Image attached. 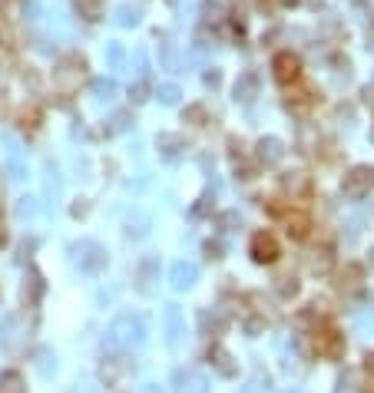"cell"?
Returning a JSON list of instances; mask_svg holds the SVG:
<instances>
[{"label": "cell", "instance_id": "1", "mask_svg": "<svg viewBox=\"0 0 374 393\" xmlns=\"http://www.w3.org/2000/svg\"><path fill=\"white\" fill-rule=\"evenodd\" d=\"M109 344L116 347H143L146 344V324L133 314L116 317L109 324Z\"/></svg>", "mask_w": 374, "mask_h": 393}, {"label": "cell", "instance_id": "2", "mask_svg": "<svg viewBox=\"0 0 374 393\" xmlns=\"http://www.w3.org/2000/svg\"><path fill=\"white\" fill-rule=\"evenodd\" d=\"M70 255H73V265H77L83 275H100V271L106 268V258H109L100 241H80V245L70 248Z\"/></svg>", "mask_w": 374, "mask_h": 393}, {"label": "cell", "instance_id": "3", "mask_svg": "<svg viewBox=\"0 0 374 393\" xmlns=\"http://www.w3.org/2000/svg\"><path fill=\"white\" fill-rule=\"evenodd\" d=\"M23 344H27V324H23L20 314H10L7 321L0 324V347H4L7 354H17Z\"/></svg>", "mask_w": 374, "mask_h": 393}, {"label": "cell", "instance_id": "4", "mask_svg": "<svg viewBox=\"0 0 374 393\" xmlns=\"http://www.w3.org/2000/svg\"><path fill=\"white\" fill-rule=\"evenodd\" d=\"M371 189H374V169L371 165H358V169H351V172L345 175V182H341V192H345L348 199H365Z\"/></svg>", "mask_w": 374, "mask_h": 393}, {"label": "cell", "instance_id": "5", "mask_svg": "<svg viewBox=\"0 0 374 393\" xmlns=\"http://www.w3.org/2000/svg\"><path fill=\"white\" fill-rule=\"evenodd\" d=\"M83 79V60H63L60 70H53V83H57L63 93H73Z\"/></svg>", "mask_w": 374, "mask_h": 393}, {"label": "cell", "instance_id": "6", "mask_svg": "<svg viewBox=\"0 0 374 393\" xmlns=\"http://www.w3.org/2000/svg\"><path fill=\"white\" fill-rule=\"evenodd\" d=\"M315 347L318 354L325 357H341L345 354V337L338 334L335 327H321V331H315Z\"/></svg>", "mask_w": 374, "mask_h": 393}, {"label": "cell", "instance_id": "7", "mask_svg": "<svg viewBox=\"0 0 374 393\" xmlns=\"http://www.w3.org/2000/svg\"><path fill=\"white\" fill-rule=\"evenodd\" d=\"M173 390L176 393H209V380H205L199 370H176Z\"/></svg>", "mask_w": 374, "mask_h": 393}, {"label": "cell", "instance_id": "8", "mask_svg": "<svg viewBox=\"0 0 374 393\" xmlns=\"http://www.w3.org/2000/svg\"><path fill=\"white\" fill-rule=\"evenodd\" d=\"M252 258L259 261V265H272V261L279 258V241L272 238L269 231H259L252 238Z\"/></svg>", "mask_w": 374, "mask_h": 393}, {"label": "cell", "instance_id": "9", "mask_svg": "<svg viewBox=\"0 0 374 393\" xmlns=\"http://www.w3.org/2000/svg\"><path fill=\"white\" fill-rule=\"evenodd\" d=\"M100 374H103L106 387H113V384H119L126 374H133V360H129V357H106Z\"/></svg>", "mask_w": 374, "mask_h": 393}, {"label": "cell", "instance_id": "10", "mask_svg": "<svg viewBox=\"0 0 374 393\" xmlns=\"http://www.w3.org/2000/svg\"><path fill=\"white\" fill-rule=\"evenodd\" d=\"M169 281H173L176 291H186L199 281V268H196L192 261H176L173 268H169Z\"/></svg>", "mask_w": 374, "mask_h": 393}, {"label": "cell", "instance_id": "11", "mask_svg": "<svg viewBox=\"0 0 374 393\" xmlns=\"http://www.w3.org/2000/svg\"><path fill=\"white\" fill-rule=\"evenodd\" d=\"M361 284H365V268L361 265H345L338 271V291L355 294V291H361Z\"/></svg>", "mask_w": 374, "mask_h": 393}, {"label": "cell", "instance_id": "12", "mask_svg": "<svg viewBox=\"0 0 374 393\" xmlns=\"http://www.w3.org/2000/svg\"><path fill=\"white\" fill-rule=\"evenodd\" d=\"M183 311H179V304H169L166 307V341L169 344H179V337H183Z\"/></svg>", "mask_w": 374, "mask_h": 393}, {"label": "cell", "instance_id": "13", "mask_svg": "<svg viewBox=\"0 0 374 393\" xmlns=\"http://www.w3.org/2000/svg\"><path fill=\"white\" fill-rule=\"evenodd\" d=\"M282 185H285V192L292 195V199H305V195L311 192V175H305V172H288L285 179H282Z\"/></svg>", "mask_w": 374, "mask_h": 393}, {"label": "cell", "instance_id": "14", "mask_svg": "<svg viewBox=\"0 0 374 393\" xmlns=\"http://www.w3.org/2000/svg\"><path fill=\"white\" fill-rule=\"evenodd\" d=\"M209 360H212V367H215L222 377H235V374H239V364L232 360V354L225 350V347H212V350H209Z\"/></svg>", "mask_w": 374, "mask_h": 393}, {"label": "cell", "instance_id": "15", "mask_svg": "<svg viewBox=\"0 0 374 393\" xmlns=\"http://www.w3.org/2000/svg\"><path fill=\"white\" fill-rule=\"evenodd\" d=\"M275 77H279L282 83H295L298 79V57L279 53V57H275Z\"/></svg>", "mask_w": 374, "mask_h": 393}, {"label": "cell", "instance_id": "16", "mask_svg": "<svg viewBox=\"0 0 374 393\" xmlns=\"http://www.w3.org/2000/svg\"><path fill=\"white\" fill-rule=\"evenodd\" d=\"M156 145H159V155H163V159H169V162H173V159H179V153H183V139H179V135H169V133L159 135V139H156Z\"/></svg>", "mask_w": 374, "mask_h": 393}, {"label": "cell", "instance_id": "17", "mask_svg": "<svg viewBox=\"0 0 374 393\" xmlns=\"http://www.w3.org/2000/svg\"><path fill=\"white\" fill-rule=\"evenodd\" d=\"M282 155H285V149H282L279 139H262V143H259V159L265 165L282 162Z\"/></svg>", "mask_w": 374, "mask_h": 393}, {"label": "cell", "instance_id": "18", "mask_svg": "<svg viewBox=\"0 0 374 393\" xmlns=\"http://www.w3.org/2000/svg\"><path fill=\"white\" fill-rule=\"evenodd\" d=\"M308 228H311V221L305 215H288L285 218V231L292 238H308Z\"/></svg>", "mask_w": 374, "mask_h": 393}, {"label": "cell", "instance_id": "19", "mask_svg": "<svg viewBox=\"0 0 374 393\" xmlns=\"http://www.w3.org/2000/svg\"><path fill=\"white\" fill-rule=\"evenodd\" d=\"M308 268L315 271V275H325V271L331 268V251H328V248L311 251V258H308Z\"/></svg>", "mask_w": 374, "mask_h": 393}, {"label": "cell", "instance_id": "20", "mask_svg": "<svg viewBox=\"0 0 374 393\" xmlns=\"http://www.w3.org/2000/svg\"><path fill=\"white\" fill-rule=\"evenodd\" d=\"M0 393H23V377L17 370H7L0 377Z\"/></svg>", "mask_w": 374, "mask_h": 393}, {"label": "cell", "instance_id": "21", "mask_svg": "<svg viewBox=\"0 0 374 393\" xmlns=\"http://www.w3.org/2000/svg\"><path fill=\"white\" fill-rule=\"evenodd\" d=\"M14 215H17L20 221L37 218V199H17V205H14Z\"/></svg>", "mask_w": 374, "mask_h": 393}, {"label": "cell", "instance_id": "22", "mask_svg": "<svg viewBox=\"0 0 374 393\" xmlns=\"http://www.w3.org/2000/svg\"><path fill=\"white\" fill-rule=\"evenodd\" d=\"M156 268H159V261H156V258H146L143 265H139V288H143V291H149Z\"/></svg>", "mask_w": 374, "mask_h": 393}, {"label": "cell", "instance_id": "23", "mask_svg": "<svg viewBox=\"0 0 374 393\" xmlns=\"http://www.w3.org/2000/svg\"><path fill=\"white\" fill-rule=\"evenodd\" d=\"M27 281H30V284H23V301L33 304V301L40 297V291H43V281H40V275H30Z\"/></svg>", "mask_w": 374, "mask_h": 393}, {"label": "cell", "instance_id": "24", "mask_svg": "<svg viewBox=\"0 0 374 393\" xmlns=\"http://www.w3.org/2000/svg\"><path fill=\"white\" fill-rule=\"evenodd\" d=\"M129 238H143V235H149V218L146 215H136V218H129Z\"/></svg>", "mask_w": 374, "mask_h": 393}, {"label": "cell", "instance_id": "25", "mask_svg": "<svg viewBox=\"0 0 374 393\" xmlns=\"http://www.w3.org/2000/svg\"><path fill=\"white\" fill-rule=\"evenodd\" d=\"M93 93H96V99H113L116 96V83L113 79H96Z\"/></svg>", "mask_w": 374, "mask_h": 393}, {"label": "cell", "instance_id": "26", "mask_svg": "<svg viewBox=\"0 0 374 393\" xmlns=\"http://www.w3.org/2000/svg\"><path fill=\"white\" fill-rule=\"evenodd\" d=\"M252 93H255V77H242L239 83H235V96L249 103V99H252Z\"/></svg>", "mask_w": 374, "mask_h": 393}, {"label": "cell", "instance_id": "27", "mask_svg": "<svg viewBox=\"0 0 374 393\" xmlns=\"http://www.w3.org/2000/svg\"><path fill=\"white\" fill-rule=\"evenodd\" d=\"M40 374H43V377H50V374H53V367H57V357H53V354H50V350H40Z\"/></svg>", "mask_w": 374, "mask_h": 393}, {"label": "cell", "instance_id": "28", "mask_svg": "<svg viewBox=\"0 0 374 393\" xmlns=\"http://www.w3.org/2000/svg\"><path fill=\"white\" fill-rule=\"evenodd\" d=\"M202 327H205V331H222V327H225V317L222 314H202Z\"/></svg>", "mask_w": 374, "mask_h": 393}, {"label": "cell", "instance_id": "29", "mask_svg": "<svg viewBox=\"0 0 374 393\" xmlns=\"http://www.w3.org/2000/svg\"><path fill=\"white\" fill-rule=\"evenodd\" d=\"M279 294H282V297H295V294H298V281L292 278V275H288V278H282Z\"/></svg>", "mask_w": 374, "mask_h": 393}, {"label": "cell", "instance_id": "30", "mask_svg": "<svg viewBox=\"0 0 374 393\" xmlns=\"http://www.w3.org/2000/svg\"><path fill=\"white\" fill-rule=\"evenodd\" d=\"M129 129V113H116L113 116V126H109V133H123Z\"/></svg>", "mask_w": 374, "mask_h": 393}, {"label": "cell", "instance_id": "31", "mask_svg": "<svg viewBox=\"0 0 374 393\" xmlns=\"http://www.w3.org/2000/svg\"><path fill=\"white\" fill-rule=\"evenodd\" d=\"M77 7L83 10V13H87L90 20H93L96 13H100V0H77Z\"/></svg>", "mask_w": 374, "mask_h": 393}, {"label": "cell", "instance_id": "32", "mask_svg": "<svg viewBox=\"0 0 374 393\" xmlns=\"http://www.w3.org/2000/svg\"><path fill=\"white\" fill-rule=\"evenodd\" d=\"M159 99H163V103H176V99H179V89H176L173 83H166V87H159Z\"/></svg>", "mask_w": 374, "mask_h": 393}, {"label": "cell", "instance_id": "33", "mask_svg": "<svg viewBox=\"0 0 374 393\" xmlns=\"http://www.w3.org/2000/svg\"><path fill=\"white\" fill-rule=\"evenodd\" d=\"M245 331H249L252 337H259L262 331H265V321H262V317H249V321H245Z\"/></svg>", "mask_w": 374, "mask_h": 393}, {"label": "cell", "instance_id": "34", "mask_svg": "<svg viewBox=\"0 0 374 393\" xmlns=\"http://www.w3.org/2000/svg\"><path fill=\"white\" fill-rule=\"evenodd\" d=\"M136 20H139V10H136V7H123V10H119V23H126V27H129V23H136Z\"/></svg>", "mask_w": 374, "mask_h": 393}, {"label": "cell", "instance_id": "35", "mask_svg": "<svg viewBox=\"0 0 374 393\" xmlns=\"http://www.w3.org/2000/svg\"><path fill=\"white\" fill-rule=\"evenodd\" d=\"M186 119H192L196 126H202V119H205V109H202V106H192V109H186Z\"/></svg>", "mask_w": 374, "mask_h": 393}, {"label": "cell", "instance_id": "36", "mask_svg": "<svg viewBox=\"0 0 374 393\" xmlns=\"http://www.w3.org/2000/svg\"><path fill=\"white\" fill-rule=\"evenodd\" d=\"M205 258H209V261L222 258V245H219V241H209V245H205Z\"/></svg>", "mask_w": 374, "mask_h": 393}, {"label": "cell", "instance_id": "37", "mask_svg": "<svg viewBox=\"0 0 374 393\" xmlns=\"http://www.w3.org/2000/svg\"><path fill=\"white\" fill-rule=\"evenodd\" d=\"M37 248V241L30 238V241H23V245H20V255H17V261H23V258H30V251Z\"/></svg>", "mask_w": 374, "mask_h": 393}, {"label": "cell", "instance_id": "38", "mask_svg": "<svg viewBox=\"0 0 374 393\" xmlns=\"http://www.w3.org/2000/svg\"><path fill=\"white\" fill-rule=\"evenodd\" d=\"M47 192H50V195H60V179H57V172H50V179H47Z\"/></svg>", "mask_w": 374, "mask_h": 393}, {"label": "cell", "instance_id": "39", "mask_svg": "<svg viewBox=\"0 0 374 393\" xmlns=\"http://www.w3.org/2000/svg\"><path fill=\"white\" fill-rule=\"evenodd\" d=\"M129 96H133L136 103H143V99H146V87H143V83H139V87H133V89H129Z\"/></svg>", "mask_w": 374, "mask_h": 393}, {"label": "cell", "instance_id": "40", "mask_svg": "<svg viewBox=\"0 0 374 393\" xmlns=\"http://www.w3.org/2000/svg\"><path fill=\"white\" fill-rule=\"evenodd\" d=\"M235 221H239V215H235V211H229V215H222V225H225V228H232Z\"/></svg>", "mask_w": 374, "mask_h": 393}, {"label": "cell", "instance_id": "41", "mask_svg": "<svg viewBox=\"0 0 374 393\" xmlns=\"http://www.w3.org/2000/svg\"><path fill=\"white\" fill-rule=\"evenodd\" d=\"M87 211H90L87 201H77V205H73V215H77V218H80V215H87Z\"/></svg>", "mask_w": 374, "mask_h": 393}, {"label": "cell", "instance_id": "42", "mask_svg": "<svg viewBox=\"0 0 374 393\" xmlns=\"http://www.w3.org/2000/svg\"><path fill=\"white\" fill-rule=\"evenodd\" d=\"M262 390H265L262 384H249V387H242V393H262Z\"/></svg>", "mask_w": 374, "mask_h": 393}, {"label": "cell", "instance_id": "43", "mask_svg": "<svg viewBox=\"0 0 374 393\" xmlns=\"http://www.w3.org/2000/svg\"><path fill=\"white\" fill-rule=\"evenodd\" d=\"M143 393H163V390H159L156 384H146V387H143Z\"/></svg>", "mask_w": 374, "mask_h": 393}, {"label": "cell", "instance_id": "44", "mask_svg": "<svg viewBox=\"0 0 374 393\" xmlns=\"http://www.w3.org/2000/svg\"><path fill=\"white\" fill-rule=\"evenodd\" d=\"M77 393H96V387H90V384H83V387H80V390Z\"/></svg>", "mask_w": 374, "mask_h": 393}, {"label": "cell", "instance_id": "45", "mask_svg": "<svg viewBox=\"0 0 374 393\" xmlns=\"http://www.w3.org/2000/svg\"><path fill=\"white\" fill-rule=\"evenodd\" d=\"M365 393H374V377H371V380L365 384Z\"/></svg>", "mask_w": 374, "mask_h": 393}, {"label": "cell", "instance_id": "46", "mask_svg": "<svg viewBox=\"0 0 374 393\" xmlns=\"http://www.w3.org/2000/svg\"><path fill=\"white\" fill-rule=\"evenodd\" d=\"M4 241H7V231H4V225H0V245H4Z\"/></svg>", "mask_w": 374, "mask_h": 393}, {"label": "cell", "instance_id": "47", "mask_svg": "<svg viewBox=\"0 0 374 393\" xmlns=\"http://www.w3.org/2000/svg\"><path fill=\"white\" fill-rule=\"evenodd\" d=\"M285 393H301V390H295V387H292V390H285Z\"/></svg>", "mask_w": 374, "mask_h": 393}, {"label": "cell", "instance_id": "48", "mask_svg": "<svg viewBox=\"0 0 374 393\" xmlns=\"http://www.w3.org/2000/svg\"><path fill=\"white\" fill-rule=\"evenodd\" d=\"M371 265H374V251H371Z\"/></svg>", "mask_w": 374, "mask_h": 393}, {"label": "cell", "instance_id": "49", "mask_svg": "<svg viewBox=\"0 0 374 393\" xmlns=\"http://www.w3.org/2000/svg\"><path fill=\"white\" fill-rule=\"evenodd\" d=\"M371 139H374V133H371Z\"/></svg>", "mask_w": 374, "mask_h": 393}]
</instances>
